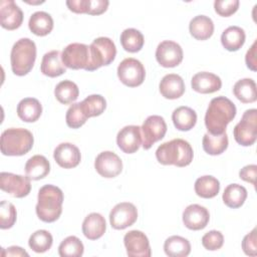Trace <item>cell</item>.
<instances>
[{"label": "cell", "instance_id": "45", "mask_svg": "<svg viewBox=\"0 0 257 257\" xmlns=\"http://www.w3.org/2000/svg\"><path fill=\"white\" fill-rule=\"evenodd\" d=\"M256 175H257V166L256 165H247L243 167L239 172V177L241 180L252 184H256Z\"/></svg>", "mask_w": 257, "mask_h": 257}, {"label": "cell", "instance_id": "28", "mask_svg": "<svg viewBox=\"0 0 257 257\" xmlns=\"http://www.w3.org/2000/svg\"><path fill=\"white\" fill-rule=\"evenodd\" d=\"M28 27L33 34L37 36H45L53 29V19L47 12L37 11L30 16Z\"/></svg>", "mask_w": 257, "mask_h": 257}, {"label": "cell", "instance_id": "23", "mask_svg": "<svg viewBox=\"0 0 257 257\" xmlns=\"http://www.w3.org/2000/svg\"><path fill=\"white\" fill-rule=\"evenodd\" d=\"M41 72L49 77H57L66 72V67L62 62L59 50H51L46 52L40 65Z\"/></svg>", "mask_w": 257, "mask_h": 257}, {"label": "cell", "instance_id": "46", "mask_svg": "<svg viewBox=\"0 0 257 257\" xmlns=\"http://www.w3.org/2000/svg\"><path fill=\"white\" fill-rule=\"evenodd\" d=\"M109 2L107 0H89L87 13L89 15H99L106 11Z\"/></svg>", "mask_w": 257, "mask_h": 257}, {"label": "cell", "instance_id": "3", "mask_svg": "<svg viewBox=\"0 0 257 257\" xmlns=\"http://www.w3.org/2000/svg\"><path fill=\"white\" fill-rule=\"evenodd\" d=\"M194 153L191 145L183 139H174L162 144L156 151V158L162 165L176 167L189 166L193 161Z\"/></svg>", "mask_w": 257, "mask_h": 257}, {"label": "cell", "instance_id": "18", "mask_svg": "<svg viewBox=\"0 0 257 257\" xmlns=\"http://www.w3.org/2000/svg\"><path fill=\"white\" fill-rule=\"evenodd\" d=\"M210 220L209 211L198 204L189 205L183 212V223L184 225L194 231L204 229Z\"/></svg>", "mask_w": 257, "mask_h": 257}, {"label": "cell", "instance_id": "42", "mask_svg": "<svg viewBox=\"0 0 257 257\" xmlns=\"http://www.w3.org/2000/svg\"><path fill=\"white\" fill-rule=\"evenodd\" d=\"M224 244V236L220 231L211 230L202 237V245L209 251L219 250Z\"/></svg>", "mask_w": 257, "mask_h": 257}, {"label": "cell", "instance_id": "17", "mask_svg": "<svg viewBox=\"0 0 257 257\" xmlns=\"http://www.w3.org/2000/svg\"><path fill=\"white\" fill-rule=\"evenodd\" d=\"M118 148L125 154L136 153L142 145V132L139 125H125L116 136Z\"/></svg>", "mask_w": 257, "mask_h": 257}, {"label": "cell", "instance_id": "29", "mask_svg": "<svg viewBox=\"0 0 257 257\" xmlns=\"http://www.w3.org/2000/svg\"><path fill=\"white\" fill-rule=\"evenodd\" d=\"M245 31L236 25L226 28L221 35V43L228 51H237L245 43Z\"/></svg>", "mask_w": 257, "mask_h": 257}, {"label": "cell", "instance_id": "35", "mask_svg": "<svg viewBox=\"0 0 257 257\" xmlns=\"http://www.w3.org/2000/svg\"><path fill=\"white\" fill-rule=\"evenodd\" d=\"M120 43L125 51L135 53L143 48L145 38L140 30L135 28H126L120 34Z\"/></svg>", "mask_w": 257, "mask_h": 257}, {"label": "cell", "instance_id": "49", "mask_svg": "<svg viewBox=\"0 0 257 257\" xmlns=\"http://www.w3.org/2000/svg\"><path fill=\"white\" fill-rule=\"evenodd\" d=\"M2 255L3 256H26V257L29 256L28 253L19 246H11V247H8L7 249H3Z\"/></svg>", "mask_w": 257, "mask_h": 257}, {"label": "cell", "instance_id": "47", "mask_svg": "<svg viewBox=\"0 0 257 257\" xmlns=\"http://www.w3.org/2000/svg\"><path fill=\"white\" fill-rule=\"evenodd\" d=\"M256 48H257V41L255 40L251 47L247 50L245 55V62L249 69L252 71L257 70V59H256Z\"/></svg>", "mask_w": 257, "mask_h": 257}, {"label": "cell", "instance_id": "20", "mask_svg": "<svg viewBox=\"0 0 257 257\" xmlns=\"http://www.w3.org/2000/svg\"><path fill=\"white\" fill-rule=\"evenodd\" d=\"M191 85L195 91L207 94L218 91L222 86V80L218 75L212 72L201 71L192 77Z\"/></svg>", "mask_w": 257, "mask_h": 257}, {"label": "cell", "instance_id": "8", "mask_svg": "<svg viewBox=\"0 0 257 257\" xmlns=\"http://www.w3.org/2000/svg\"><path fill=\"white\" fill-rule=\"evenodd\" d=\"M117 76L121 83L128 87L141 85L146 77V70L142 62L136 58H124L117 66Z\"/></svg>", "mask_w": 257, "mask_h": 257}, {"label": "cell", "instance_id": "37", "mask_svg": "<svg viewBox=\"0 0 257 257\" xmlns=\"http://www.w3.org/2000/svg\"><path fill=\"white\" fill-rule=\"evenodd\" d=\"M80 104L87 117L100 115L106 107V101L100 94L88 95L80 102Z\"/></svg>", "mask_w": 257, "mask_h": 257}, {"label": "cell", "instance_id": "36", "mask_svg": "<svg viewBox=\"0 0 257 257\" xmlns=\"http://www.w3.org/2000/svg\"><path fill=\"white\" fill-rule=\"evenodd\" d=\"M56 99L63 104H69L75 101L79 95V89L76 83L71 80H62L54 88Z\"/></svg>", "mask_w": 257, "mask_h": 257}, {"label": "cell", "instance_id": "9", "mask_svg": "<svg viewBox=\"0 0 257 257\" xmlns=\"http://www.w3.org/2000/svg\"><path fill=\"white\" fill-rule=\"evenodd\" d=\"M142 146L149 150L152 146L162 140L167 133V123L161 115H150L144 121L142 127Z\"/></svg>", "mask_w": 257, "mask_h": 257}, {"label": "cell", "instance_id": "31", "mask_svg": "<svg viewBox=\"0 0 257 257\" xmlns=\"http://www.w3.org/2000/svg\"><path fill=\"white\" fill-rule=\"evenodd\" d=\"M234 95L243 103H251L256 101V83L252 78H242L233 86Z\"/></svg>", "mask_w": 257, "mask_h": 257}, {"label": "cell", "instance_id": "11", "mask_svg": "<svg viewBox=\"0 0 257 257\" xmlns=\"http://www.w3.org/2000/svg\"><path fill=\"white\" fill-rule=\"evenodd\" d=\"M0 188L14 198H24L30 193L31 183L27 176L2 172L0 174Z\"/></svg>", "mask_w": 257, "mask_h": 257}, {"label": "cell", "instance_id": "14", "mask_svg": "<svg viewBox=\"0 0 257 257\" xmlns=\"http://www.w3.org/2000/svg\"><path fill=\"white\" fill-rule=\"evenodd\" d=\"M96 172L103 178H114L122 171V162L113 152L104 151L99 153L94 161Z\"/></svg>", "mask_w": 257, "mask_h": 257}, {"label": "cell", "instance_id": "22", "mask_svg": "<svg viewBox=\"0 0 257 257\" xmlns=\"http://www.w3.org/2000/svg\"><path fill=\"white\" fill-rule=\"evenodd\" d=\"M105 219L99 213L88 214L82 222V233L88 240L99 239L105 233Z\"/></svg>", "mask_w": 257, "mask_h": 257}, {"label": "cell", "instance_id": "10", "mask_svg": "<svg viewBox=\"0 0 257 257\" xmlns=\"http://www.w3.org/2000/svg\"><path fill=\"white\" fill-rule=\"evenodd\" d=\"M61 59L65 67L70 69H85L89 63V46L83 43H70L61 53Z\"/></svg>", "mask_w": 257, "mask_h": 257}, {"label": "cell", "instance_id": "30", "mask_svg": "<svg viewBox=\"0 0 257 257\" xmlns=\"http://www.w3.org/2000/svg\"><path fill=\"white\" fill-rule=\"evenodd\" d=\"M164 251L170 257H186L191 252V244L188 239L174 235L166 239Z\"/></svg>", "mask_w": 257, "mask_h": 257}, {"label": "cell", "instance_id": "16", "mask_svg": "<svg viewBox=\"0 0 257 257\" xmlns=\"http://www.w3.org/2000/svg\"><path fill=\"white\" fill-rule=\"evenodd\" d=\"M0 22L7 30H15L21 26L23 12L13 0L0 1Z\"/></svg>", "mask_w": 257, "mask_h": 257}, {"label": "cell", "instance_id": "4", "mask_svg": "<svg viewBox=\"0 0 257 257\" xmlns=\"http://www.w3.org/2000/svg\"><path fill=\"white\" fill-rule=\"evenodd\" d=\"M34 138L30 131L22 127H10L1 135L0 148L4 156H23L33 147Z\"/></svg>", "mask_w": 257, "mask_h": 257}, {"label": "cell", "instance_id": "15", "mask_svg": "<svg viewBox=\"0 0 257 257\" xmlns=\"http://www.w3.org/2000/svg\"><path fill=\"white\" fill-rule=\"evenodd\" d=\"M123 243L130 257H150L152 255L149 239L142 231L127 232L123 237Z\"/></svg>", "mask_w": 257, "mask_h": 257}, {"label": "cell", "instance_id": "25", "mask_svg": "<svg viewBox=\"0 0 257 257\" xmlns=\"http://www.w3.org/2000/svg\"><path fill=\"white\" fill-rule=\"evenodd\" d=\"M25 174L30 180H40L45 178L50 172V164L42 155L32 156L25 164Z\"/></svg>", "mask_w": 257, "mask_h": 257}, {"label": "cell", "instance_id": "34", "mask_svg": "<svg viewBox=\"0 0 257 257\" xmlns=\"http://www.w3.org/2000/svg\"><path fill=\"white\" fill-rule=\"evenodd\" d=\"M222 198L227 207L236 209L244 204L247 198V190L239 184H230L225 188Z\"/></svg>", "mask_w": 257, "mask_h": 257}, {"label": "cell", "instance_id": "40", "mask_svg": "<svg viewBox=\"0 0 257 257\" xmlns=\"http://www.w3.org/2000/svg\"><path fill=\"white\" fill-rule=\"evenodd\" d=\"M88 117L84 113L80 102L72 103L66 111V124L71 128H78L82 126Z\"/></svg>", "mask_w": 257, "mask_h": 257}, {"label": "cell", "instance_id": "44", "mask_svg": "<svg viewBox=\"0 0 257 257\" xmlns=\"http://www.w3.org/2000/svg\"><path fill=\"white\" fill-rule=\"evenodd\" d=\"M257 238H256V228H254L250 233L245 235L242 241V249L244 253L248 256L257 255Z\"/></svg>", "mask_w": 257, "mask_h": 257}, {"label": "cell", "instance_id": "48", "mask_svg": "<svg viewBox=\"0 0 257 257\" xmlns=\"http://www.w3.org/2000/svg\"><path fill=\"white\" fill-rule=\"evenodd\" d=\"M89 0H68L66 5L68 9L74 13H87Z\"/></svg>", "mask_w": 257, "mask_h": 257}, {"label": "cell", "instance_id": "6", "mask_svg": "<svg viewBox=\"0 0 257 257\" xmlns=\"http://www.w3.org/2000/svg\"><path fill=\"white\" fill-rule=\"evenodd\" d=\"M90 59L85 70L93 71L101 66L110 64L116 55L113 41L108 37H97L89 45Z\"/></svg>", "mask_w": 257, "mask_h": 257}, {"label": "cell", "instance_id": "43", "mask_svg": "<svg viewBox=\"0 0 257 257\" xmlns=\"http://www.w3.org/2000/svg\"><path fill=\"white\" fill-rule=\"evenodd\" d=\"M239 4L238 0H216L214 2V9L220 16L228 17L238 10Z\"/></svg>", "mask_w": 257, "mask_h": 257}, {"label": "cell", "instance_id": "27", "mask_svg": "<svg viewBox=\"0 0 257 257\" xmlns=\"http://www.w3.org/2000/svg\"><path fill=\"white\" fill-rule=\"evenodd\" d=\"M172 120L177 130L188 132L195 126L197 122V113L189 106H179L173 111Z\"/></svg>", "mask_w": 257, "mask_h": 257}, {"label": "cell", "instance_id": "41", "mask_svg": "<svg viewBox=\"0 0 257 257\" xmlns=\"http://www.w3.org/2000/svg\"><path fill=\"white\" fill-rule=\"evenodd\" d=\"M17 212L14 205L5 200L1 201L0 204V228L9 229L13 227L16 222Z\"/></svg>", "mask_w": 257, "mask_h": 257}, {"label": "cell", "instance_id": "21", "mask_svg": "<svg viewBox=\"0 0 257 257\" xmlns=\"http://www.w3.org/2000/svg\"><path fill=\"white\" fill-rule=\"evenodd\" d=\"M159 89L165 98L177 99L185 92V82L179 74L169 73L160 81Z\"/></svg>", "mask_w": 257, "mask_h": 257}, {"label": "cell", "instance_id": "5", "mask_svg": "<svg viewBox=\"0 0 257 257\" xmlns=\"http://www.w3.org/2000/svg\"><path fill=\"white\" fill-rule=\"evenodd\" d=\"M36 59V45L30 38H20L11 49L12 72L18 76L26 75L33 68Z\"/></svg>", "mask_w": 257, "mask_h": 257}, {"label": "cell", "instance_id": "2", "mask_svg": "<svg viewBox=\"0 0 257 257\" xmlns=\"http://www.w3.org/2000/svg\"><path fill=\"white\" fill-rule=\"evenodd\" d=\"M63 193L54 185H44L38 191L35 207L38 218L46 223L56 221L62 213Z\"/></svg>", "mask_w": 257, "mask_h": 257}, {"label": "cell", "instance_id": "38", "mask_svg": "<svg viewBox=\"0 0 257 257\" xmlns=\"http://www.w3.org/2000/svg\"><path fill=\"white\" fill-rule=\"evenodd\" d=\"M53 243L52 235L46 230H37L29 237L28 245L36 253L48 251Z\"/></svg>", "mask_w": 257, "mask_h": 257}, {"label": "cell", "instance_id": "7", "mask_svg": "<svg viewBox=\"0 0 257 257\" xmlns=\"http://www.w3.org/2000/svg\"><path fill=\"white\" fill-rule=\"evenodd\" d=\"M233 135L235 141L243 146H252L257 139V110L256 108L244 111L241 120L234 126Z\"/></svg>", "mask_w": 257, "mask_h": 257}, {"label": "cell", "instance_id": "33", "mask_svg": "<svg viewBox=\"0 0 257 257\" xmlns=\"http://www.w3.org/2000/svg\"><path fill=\"white\" fill-rule=\"evenodd\" d=\"M194 189L199 197L211 199L218 195L220 191V182L213 176H202L196 180Z\"/></svg>", "mask_w": 257, "mask_h": 257}, {"label": "cell", "instance_id": "13", "mask_svg": "<svg viewBox=\"0 0 257 257\" xmlns=\"http://www.w3.org/2000/svg\"><path fill=\"white\" fill-rule=\"evenodd\" d=\"M183 49L172 40L162 41L156 49V59L163 67H175L183 60Z\"/></svg>", "mask_w": 257, "mask_h": 257}, {"label": "cell", "instance_id": "26", "mask_svg": "<svg viewBox=\"0 0 257 257\" xmlns=\"http://www.w3.org/2000/svg\"><path fill=\"white\" fill-rule=\"evenodd\" d=\"M189 31L197 40H206L214 33V23L206 15H197L190 21Z\"/></svg>", "mask_w": 257, "mask_h": 257}, {"label": "cell", "instance_id": "32", "mask_svg": "<svg viewBox=\"0 0 257 257\" xmlns=\"http://www.w3.org/2000/svg\"><path fill=\"white\" fill-rule=\"evenodd\" d=\"M228 144L229 141L226 133L222 135H211L207 133L204 135L202 141L204 151L211 156H217L224 153L228 148Z\"/></svg>", "mask_w": 257, "mask_h": 257}, {"label": "cell", "instance_id": "39", "mask_svg": "<svg viewBox=\"0 0 257 257\" xmlns=\"http://www.w3.org/2000/svg\"><path fill=\"white\" fill-rule=\"evenodd\" d=\"M83 251V244L76 236L66 237L58 246V253L61 257H80Z\"/></svg>", "mask_w": 257, "mask_h": 257}, {"label": "cell", "instance_id": "19", "mask_svg": "<svg viewBox=\"0 0 257 257\" xmlns=\"http://www.w3.org/2000/svg\"><path fill=\"white\" fill-rule=\"evenodd\" d=\"M55 162L63 169H72L79 165L81 155L79 149L70 143L59 144L53 153Z\"/></svg>", "mask_w": 257, "mask_h": 257}, {"label": "cell", "instance_id": "1", "mask_svg": "<svg viewBox=\"0 0 257 257\" xmlns=\"http://www.w3.org/2000/svg\"><path fill=\"white\" fill-rule=\"evenodd\" d=\"M237 112L235 104L225 96L211 99L205 114V125L211 135H222Z\"/></svg>", "mask_w": 257, "mask_h": 257}, {"label": "cell", "instance_id": "12", "mask_svg": "<svg viewBox=\"0 0 257 257\" xmlns=\"http://www.w3.org/2000/svg\"><path fill=\"white\" fill-rule=\"evenodd\" d=\"M138 219V210L133 203L116 204L109 213L110 226L115 230H123L132 226Z\"/></svg>", "mask_w": 257, "mask_h": 257}, {"label": "cell", "instance_id": "24", "mask_svg": "<svg viewBox=\"0 0 257 257\" xmlns=\"http://www.w3.org/2000/svg\"><path fill=\"white\" fill-rule=\"evenodd\" d=\"M42 113V105L37 98L25 97L17 104V114L25 122L36 121Z\"/></svg>", "mask_w": 257, "mask_h": 257}]
</instances>
